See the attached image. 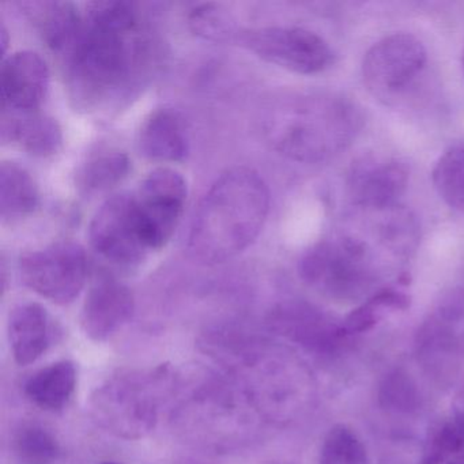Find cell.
<instances>
[{"label": "cell", "instance_id": "obj_17", "mask_svg": "<svg viewBox=\"0 0 464 464\" xmlns=\"http://www.w3.org/2000/svg\"><path fill=\"white\" fill-rule=\"evenodd\" d=\"M140 149L154 161L176 162L186 159L188 138L178 113L169 110L151 113L140 129Z\"/></svg>", "mask_w": 464, "mask_h": 464}, {"label": "cell", "instance_id": "obj_25", "mask_svg": "<svg viewBox=\"0 0 464 464\" xmlns=\"http://www.w3.org/2000/svg\"><path fill=\"white\" fill-rule=\"evenodd\" d=\"M192 31L205 39L224 42L236 36V26L227 10L218 5H200L188 17Z\"/></svg>", "mask_w": 464, "mask_h": 464}, {"label": "cell", "instance_id": "obj_21", "mask_svg": "<svg viewBox=\"0 0 464 464\" xmlns=\"http://www.w3.org/2000/svg\"><path fill=\"white\" fill-rule=\"evenodd\" d=\"M410 298L399 290L382 289L372 295L365 303L354 309L344 320L347 333H363L371 330L390 311L409 308Z\"/></svg>", "mask_w": 464, "mask_h": 464}, {"label": "cell", "instance_id": "obj_24", "mask_svg": "<svg viewBox=\"0 0 464 464\" xmlns=\"http://www.w3.org/2000/svg\"><path fill=\"white\" fill-rule=\"evenodd\" d=\"M14 448L24 460L31 464H47L61 456L58 440L51 431L36 423L24 425L14 437Z\"/></svg>", "mask_w": 464, "mask_h": 464}, {"label": "cell", "instance_id": "obj_22", "mask_svg": "<svg viewBox=\"0 0 464 464\" xmlns=\"http://www.w3.org/2000/svg\"><path fill=\"white\" fill-rule=\"evenodd\" d=\"M130 172V161L121 151H105L92 159L81 170L80 186L85 191H104L118 184Z\"/></svg>", "mask_w": 464, "mask_h": 464}, {"label": "cell", "instance_id": "obj_29", "mask_svg": "<svg viewBox=\"0 0 464 464\" xmlns=\"http://www.w3.org/2000/svg\"><path fill=\"white\" fill-rule=\"evenodd\" d=\"M447 464H464V452L458 453V455L453 456Z\"/></svg>", "mask_w": 464, "mask_h": 464}, {"label": "cell", "instance_id": "obj_26", "mask_svg": "<svg viewBox=\"0 0 464 464\" xmlns=\"http://www.w3.org/2000/svg\"><path fill=\"white\" fill-rule=\"evenodd\" d=\"M461 452H464V440L450 420H441L429 430L422 464H447Z\"/></svg>", "mask_w": 464, "mask_h": 464}, {"label": "cell", "instance_id": "obj_28", "mask_svg": "<svg viewBox=\"0 0 464 464\" xmlns=\"http://www.w3.org/2000/svg\"><path fill=\"white\" fill-rule=\"evenodd\" d=\"M450 420L464 440V385L459 388L458 392L453 396Z\"/></svg>", "mask_w": 464, "mask_h": 464}, {"label": "cell", "instance_id": "obj_6", "mask_svg": "<svg viewBox=\"0 0 464 464\" xmlns=\"http://www.w3.org/2000/svg\"><path fill=\"white\" fill-rule=\"evenodd\" d=\"M21 278L37 295L56 304L78 297L88 278V257L80 244L58 241L21 257Z\"/></svg>", "mask_w": 464, "mask_h": 464}, {"label": "cell", "instance_id": "obj_31", "mask_svg": "<svg viewBox=\"0 0 464 464\" xmlns=\"http://www.w3.org/2000/svg\"><path fill=\"white\" fill-rule=\"evenodd\" d=\"M102 464H119V463H115V461H107V463H102Z\"/></svg>", "mask_w": 464, "mask_h": 464}, {"label": "cell", "instance_id": "obj_5", "mask_svg": "<svg viewBox=\"0 0 464 464\" xmlns=\"http://www.w3.org/2000/svg\"><path fill=\"white\" fill-rule=\"evenodd\" d=\"M153 379L138 373H121L97 388L92 406L99 422L116 436L140 439L159 420V403Z\"/></svg>", "mask_w": 464, "mask_h": 464}, {"label": "cell", "instance_id": "obj_9", "mask_svg": "<svg viewBox=\"0 0 464 464\" xmlns=\"http://www.w3.org/2000/svg\"><path fill=\"white\" fill-rule=\"evenodd\" d=\"M241 43L268 63L297 74H319L336 61L327 42L301 28H260L244 32Z\"/></svg>", "mask_w": 464, "mask_h": 464}, {"label": "cell", "instance_id": "obj_14", "mask_svg": "<svg viewBox=\"0 0 464 464\" xmlns=\"http://www.w3.org/2000/svg\"><path fill=\"white\" fill-rule=\"evenodd\" d=\"M56 334L53 316L40 304H20L10 314L9 342L18 365L36 362L50 349Z\"/></svg>", "mask_w": 464, "mask_h": 464}, {"label": "cell", "instance_id": "obj_20", "mask_svg": "<svg viewBox=\"0 0 464 464\" xmlns=\"http://www.w3.org/2000/svg\"><path fill=\"white\" fill-rule=\"evenodd\" d=\"M431 180L442 202L464 213V146H456L440 157Z\"/></svg>", "mask_w": 464, "mask_h": 464}, {"label": "cell", "instance_id": "obj_12", "mask_svg": "<svg viewBox=\"0 0 464 464\" xmlns=\"http://www.w3.org/2000/svg\"><path fill=\"white\" fill-rule=\"evenodd\" d=\"M134 312L131 290L115 278L102 276L86 295L81 325L92 341H107L131 320Z\"/></svg>", "mask_w": 464, "mask_h": 464}, {"label": "cell", "instance_id": "obj_23", "mask_svg": "<svg viewBox=\"0 0 464 464\" xmlns=\"http://www.w3.org/2000/svg\"><path fill=\"white\" fill-rule=\"evenodd\" d=\"M319 464H369V456L352 429L335 425L323 441Z\"/></svg>", "mask_w": 464, "mask_h": 464}, {"label": "cell", "instance_id": "obj_8", "mask_svg": "<svg viewBox=\"0 0 464 464\" xmlns=\"http://www.w3.org/2000/svg\"><path fill=\"white\" fill-rule=\"evenodd\" d=\"M428 53L420 39L410 34L385 36L363 56L362 78L379 99H395L420 77Z\"/></svg>", "mask_w": 464, "mask_h": 464}, {"label": "cell", "instance_id": "obj_4", "mask_svg": "<svg viewBox=\"0 0 464 464\" xmlns=\"http://www.w3.org/2000/svg\"><path fill=\"white\" fill-rule=\"evenodd\" d=\"M342 230L320 241L304 254L301 278L320 293L334 298H357L379 278L384 257H395L373 229Z\"/></svg>", "mask_w": 464, "mask_h": 464}, {"label": "cell", "instance_id": "obj_1", "mask_svg": "<svg viewBox=\"0 0 464 464\" xmlns=\"http://www.w3.org/2000/svg\"><path fill=\"white\" fill-rule=\"evenodd\" d=\"M151 43L140 15L126 2H96L64 56L72 100L83 110H104L129 99L151 70Z\"/></svg>", "mask_w": 464, "mask_h": 464}, {"label": "cell", "instance_id": "obj_7", "mask_svg": "<svg viewBox=\"0 0 464 464\" xmlns=\"http://www.w3.org/2000/svg\"><path fill=\"white\" fill-rule=\"evenodd\" d=\"M132 197L143 241L150 251L161 249L180 222L187 200L186 180L170 168H157Z\"/></svg>", "mask_w": 464, "mask_h": 464}, {"label": "cell", "instance_id": "obj_27", "mask_svg": "<svg viewBox=\"0 0 464 464\" xmlns=\"http://www.w3.org/2000/svg\"><path fill=\"white\" fill-rule=\"evenodd\" d=\"M385 403L392 407H401V409H407L414 404L415 391L414 385L407 379L406 374L395 373L387 380L384 388Z\"/></svg>", "mask_w": 464, "mask_h": 464}, {"label": "cell", "instance_id": "obj_10", "mask_svg": "<svg viewBox=\"0 0 464 464\" xmlns=\"http://www.w3.org/2000/svg\"><path fill=\"white\" fill-rule=\"evenodd\" d=\"M89 237L97 254L121 267L140 265L150 251L140 235L132 194L110 198L92 219Z\"/></svg>", "mask_w": 464, "mask_h": 464}, {"label": "cell", "instance_id": "obj_30", "mask_svg": "<svg viewBox=\"0 0 464 464\" xmlns=\"http://www.w3.org/2000/svg\"><path fill=\"white\" fill-rule=\"evenodd\" d=\"M461 67H463V72H464V48H463V53H461Z\"/></svg>", "mask_w": 464, "mask_h": 464}, {"label": "cell", "instance_id": "obj_18", "mask_svg": "<svg viewBox=\"0 0 464 464\" xmlns=\"http://www.w3.org/2000/svg\"><path fill=\"white\" fill-rule=\"evenodd\" d=\"M77 368L72 361H58L40 369L25 382L26 398L40 409L61 411L77 388Z\"/></svg>", "mask_w": 464, "mask_h": 464}, {"label": "cell", "instance_id": "obj_13", "mask_svg": "<svg viewBox=\"0 0 464 464\" xmlns=\"http://www.w3.org/2000/svg\"><path fill=\"white\" fill-rule=\"evenodd\" d=\"M0 77L5 110L12 112L39 111L50 86V72L39 53L32 51L13 53L2 63Z\"/></svg>", "mask_w": 464, "mask_h": 464}, {"label": "cell", "instance_id": "obj_15", "mask_svg": "<svg viewBox=\"0 0 464 464\" xmlns=\"http://www.w3.org/2000/svg\"><path fill=\"white\" fill-rule=\"evenodd\" d=\"M24 7L51 50L59 55L70 53L83 28V15L70 2H34Z\"/></svg>", "mask_w": 464, "mask_h": 464}, {"label": "cell", "instance_id": "obj_11", "mask_svg": "<svg viewBox=\"0 0 464 464\" xmlns=\"http://www.w3.org/2000/svg\"><path fill=\"white\" fill-rule=\"evenodd\" d=\"M409 184V169L391 157H361L353 162L346 178V189L353 208L380 211L399 206Z\"/></svg>", "mask_w": 464, "mask_h": 464}, {"label": "cell", "instance_id": "obj_3", "mask_svg": "<svg viewBox=\"0 0 464 464\" xmlns=\"http://www.w3.org/2000/svg\"><path fill=\"white\" fill-rule=\"evenodd\" d=\"M363 126L360 108L334 93L287 97L267 119V134L276 150L300 162H320L346 150Z\"/></svg>", "mask_w": 464, "mask_h": 464}, {"label": "cell", "instance_id": "obj_2", "mask_svg": "<svg viewBox=\"0 0 464 464\" xmlns=\"http://www.w3.org/2000/svg\"><path fill=\"white\" fill-rule=\"evenodd\" d=\"M270 210V192L259 173L233 168L217 179L192 222L188 252L203 265H218L248 248Z\"/></svg>", "mask_w": 464, "mask_h": 464}, {"label": "cell", "instance_id": "obj_16", "mask_svg": "<svg viewBox=\"0 0 464 464\" xmlns=\"http://www.w3.org/2000/svg\"><path fill=\"white\" fill-rule=\"evenodd\" d=\"M5 142H12L34 156L47 157L58 153L63 142L61 127L50 116L34 112H12L2 124Z\"/></svg>", "mask_w": 464, "mask_h": 464}, {"label": "cell", "instance_id": "obj_19", "mask_svg": "<svg viewBox=\"0 0 464 464\" xmlns=\"http://www.w3.org/2000/svg\"><path fill=\"white\" fill-rule=\"evenodd\" d=\"M39 205V189L32 176L14 162L0 168V216L17 221L34 213Z\"/></svg>", "mask_w": 464, "mask_h": 464}]
</instances>
